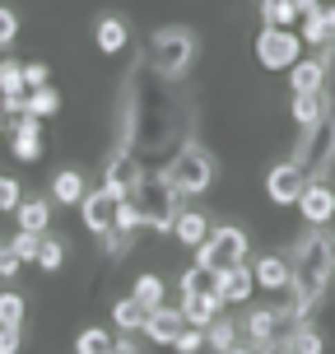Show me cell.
<instances>
[{
	"label": "cell",
	"mask_w": 335,
	"mask_h": 354,
	"mask_svg": "<svg viewBox=\"0 0 335 354\" xmlns=\"http://www.w3.org/2000/svg\"><path fill=\"white\" fill-rule=\"evenodd\" d=\"M303 187H307V177H303V168L294 159H280L270 173H265V196H270V205H294L303 196Z\"/></svg>",
	"instance_id": "cell-10"
},
{
	"label": "cell",
	"mask_w": 335,
	"mask_h": 354,
	"mask_svg": "<svg viewBox=\"0 0 335 354\" xmlns=\"http://www.w3.org/2000/svg\"><path fill=\"white\" fill-rule=\"evenodd\" d=\"M312 5H321V0H298V10H312Z\"/></svg>",
	"instance_id": "cell-43"
},
{
	"label": "cell",
	"mask_w": 335,
	"mask_h": 354,
	"mask_svg": "<svg viewBox=\"0 0 335 354\" xmlns=\"http://www.w3.org/2000/svg\"><path fill=\"white\" fill-rule=\"evenodd\" d=\"M19 331H23V326H0V354H15L19 350Z\"/></svg>",
	"instance_id": "cell-41"
},
{
	"label": "cell",
	"mask_w": 335,
	"mask_h": 354,
	"mask_svg": "<svg viewBox=\"0 0 335 354\" xmlns=\"http://www.w3.org/2000/svg\"><path fill=\"white\" fill-rule=\"evenodd\" d=\"M247 252H251V243L238 224H214V229L205 233V243L195 248V261L224 270V266H233V261H247Z\"/></svg>",
	"instance_id": "cell-5"
},
{
	"label": "cell",
	"mask_w": 335,
	"mask_h": 354,
	"mask_svg": "<svg viewBox=\"0 0 335 354\" xmlns=\"http://www.w3.org/2000/svg\"><path fill=\"white\" fill-rule=\"evenodd\" d=\"M37 243H42V233H28V229H19L15 238H10V252H15L19 261H33V257H37Z\"/></svg>",
	"instance_id": "cell-36"
},
{
	"label": "cell",
	"mask_w": 335,
	"mask_h": 354,
	"mask_svg": "<svg viewBox=\"0 0 335 354\" xmlns=\"http://www.w3.org/2000/svg\"><path fill=\"white\" fill-rule=\"evenodd\" d=\"M75 350L79 354H112V331H103V326H84V331L75 336Z\"/></svg>",
	"instance_id": "cell-32"
},
{
	"label": "cell",
	"mask_w": 335,
	"mask_h": 354,
	"mask_svg": "<svg viewBox=\"0 0 335 354\" xmlns=\"http://www.w3.org/2000/svg\"><path fill=\"white\" fill-rule=\"evenodd\" d=\"M331 56H335V37L326 47H317V56H298L294 66H289V88L294 93H321L326 88V75H331Z\"/></svg>",
	"instance_id": "cell-8"
},
{
	"label": "cell",
	"mask_w": 335,
	"mask_h": 354,
	"mask_svg": "<svg viewBox=\"0 0 335 354\" xmlns=\"http://www.w3.org/2000/svg\"><path fill=\"white\" fill-rule=\"evenodd\" d=\"M251 280H256V289H265V294H289L294 261H289L284 252H265V257L251 261Z\"/></svg>",
	"instance_id": "cell-12"
},
{
	"label": "cell",
	"mask_w": 335,
	"mask_h": 354,
	"mask_svg": "<svg viewBox=\"0 0 335 354\" xmlns=\"http://www.w3.org/2000/svg\"><path fill=\"white\" fill-rule=\"evenodd\" d=\"M294 205H298V214L307 224H331L335 219V187L331 182H307Z\"/></svg>",
	"instance_id": "cell-14"
},
{
	"label": "cell",
	"mask_w": 335,
	"mask_h": 354,
	"mask_svg": "<svg viewBox=\"0 0 335 354\" xmlns=\"http://www.w3.org/2000/svg\"><path fill=\"white\" fill-rule=\"evenodd\" d=\"M251 294H256V280H251V266L247 261H233V266L219 270V299H224V308L247 303Z\"/></svg>",
	"instance_id": "cell-16"
},
{
	"label": "cell",
	"mask_w": 335,
	"mask_h": 354,
	"mask_svg": "<svg viewBox=\"0 0 335 354\" xmlns=\"http://www.w3.org/2000/svg\"><path fill=\"white\" fill-rule=\"evenodd\" d=\"M126 201L140 210V229H154V233H168L173 229V214H177V205H182V196L173 192V182L163 173H140V182L126 192Z\"/></svg>",
	"instance_id": "cell-3"
},
{
	"label": "cell",
	"mask_w": 335,
	"mask_h": 354,
	"mask_svg": "<svg viewBox=\"0 0 335 354\" xmlns=\"http://www.w3.org/2000/svg\"><path fill=\"white\" fill-rule=\"evenodd\" d=\"M23 313H28L23 308V294L19 289H5L0 294V326H23Z\"/></svg>",
	"instance_id": "cell-34"
},
{
	"label": "cell",
	"mask_w": 335,
	"mask_h": 354,
	"mask_svg": "<svg viewBox=\"0 0 335 354\" xmlns=\"http://www.w3.org/2000/svg\"><path fill=\"white\" fill-rule=\"evenodd\" d=\"M144 317H149V303H140L135 294H126V299L112 303V326H117V331H140Z\"/></svg>",
	"instance_id": "cell-24"
},
{
	"label": "cell",
	"mask_w": 335,
	"mask_h": 354,
	"mask_svg": "<svg viewBox=\"0 0 335 354\" xmlns=\"http://www.w3.org/2000/svg\"><path fill=\"white\" fill-rule=\"evenodd\" d=\"M93 42H98V52H107V56L126 52V42H131V24H126L122 15H103L98 24H93Z\"/></svg>",
	"instance_id": "cell-18"
},
{
	"label": "cell",
	"mask_w": 335,
	"mask_h": 354,
	"mask_svg": "<svg viewBox=\"0 0 335 354\" xmlns=\"http://www.w3.org/2000/svg\"><path fill=\"white\" fill-rule=\"evenodd\" d=\"M177 308H182V317L191 322V326H210V322L224 313V303L214 299V294H182Z\"/></svg>",
	"instance_id": "cell-19"
},
{
	"label": "cell",
	"mask_w": 335,
	"mask_h": 354,
	"mask_svg": "<svg viewBox=\"0 0 335 354\" xmlns=\"http://www.w3.org/2000/svg\"><path fill=\"white\" fill-rule=\"evenodd\" d=\"M15 37H19V15L0 5V52H10V47H15Z\"/></svg>",
	"instance_id": "cell-37"
},
{
	"label": "cell",
	"mask_w": 335,
	"mask_h": 354,
	"mask_svg": "<svg viewBox=\"0 0 335 354\" xmlns=\"http://www.w3.org/2000/svg\"><path fill=\"white\" fill-rule=\"evenodd\" d=\"M15 219H19V229H28V233H47V224H52V205L42 201V196H23L15 205Z\"/></svg>",
	"instance_id": "cell-21"
},
{
	"label": "cell",
	"mask_w": 335,
	"mask_h": 354,
	"mask_svg": "<svg viewBox=\"0 0 335 354\" xmlns=\"http://www.w3.org/2000/svg\"><path fill=\"white\" fill-rule=\"evenodd\" d=\"M238 331H242V322H233V317H224V313H219V317L205 326V345H210V350H219V354H229V350H238V340H242Z\"/></svg>",
	"instance_id": "cell-25"
},
{
	"label": "cell",
	"mask_w": 335,
	"mask_h": 354,
	"mask_svg": "<svg viewBox=\"0 0 335 354\" xmlns=\"http://www.w3.org/2000/svg\"><path fill=\"white\" fill-rule=\"evenodd\" d=\"M321 107H326V88H321V93H294V107H289V112H294V122H298V131H303V126H312L321 117Z\"/></svg>",
	"instance_id": "cell-28"
},
{
	"label": "cell",
	"mask_w": 335,
	"mask_h": 354,
	"mask_svg": "<svg viewBox=\"0 0 335 354\" xmlns=\"http://www.w3.org/2000/svg\"><path fill=\"white\" fill-rule=\"evenodd\" d=\"M33 266H42V270H61V266H66V238H56V233H42Z\"/></svg>",
	"instance_id": "cell-29"
},
{
	"label": "cell",
	"mask_w": 335,
	"mask_h": 354,
	"mask_svg": "<svg viewBox=\"0 0 335 354\" xmlns=\"http://www.w3.org/2000/svg\"><path fill=\"white\" fill-rule=\"evenodd\" d=\"M131 294H135L140 303H149V308H159V303H163V280H159V275H140Z\"/></svg>",
	"instance_id": "cell-35"
},
{
	"label": "cell",
	"mask_w": 335,
	"mask_h": 354,
	"mask_svg": "<svg viewBox=\"0 0 335 354\" xmlns=\"http://www.w3.org/2000/svg\"><path fill=\"white\" fill-rule=\"evenodd\" d=\"M19 266H23V261H19L15 252H10V243H5V248H0V275H5V280H15Z\"/></svg>",
	"instance_id": "cell-40"
},
{
	"label": "cell",
	"mask_w": 335,
	"mask_h": 354,
	"mask_svg": "<svg viewBox=\"0 0 335 354\" xmlns=\"http://www.w3.org/2000/svg\"><path fill=\"white\" fill-rule=\"evenodd\" d=\"M159 173L173 182V192L182 196V201H191V196H205L214 187V154L195 140H182L173 149V159L163 163Z\"/></svg>",
	"instance_id": "cell-2"
},
{
	"label": "cell",
	"mask_w": 335,
	"mask_h": 354,
	"mask_svg": "<svg viewBox=\"0 0 335 354\" xmlns=\"http://www.w3.org/2000/svg\"><path fill=\"white\" fill-rule=\"evenodd\" d=\"M23 112H33L37 122H47V117H56V112H61V93H56L52 84L28 88V93H23Z\"/></svg>",
	"instance_id": "cell-26"
},
{
	"label": "cell",
	"mask_w": 335,
	"mask_h": 354,
	"mask_svg": "<svg viewBox=\"0 0 335 354\" xmlns=\"http://www.w3.org/2000/svg\"><path fill=\"white\" fill-rule=\"evenodd\" d=\"M303 42H307V47H326V42H331V28H326V10H321V5H312V10H303Z\"/></svg>",
	"instance_id": "cell-27"
},
{
	"label": "cell",
	"mask_w": 335,
	"mask_h": 354,
	"mask_svg": "<svg viewBox=\"0 0 335 354\" xmlns=\"http://www.w3.org/2000/svg\"><path fill=\"white\" fill-rule=\"evenodd\" d=\"M140 173H144L140 149H135V145H112V159H107V168H103V187L107 192L126 196L135 182H140Z\"/></svg>",
	"instance_id": "cell-9"
},
{
	"label": "cell",
	"mask_w": 335,
	"mask_h": 354,
	"mask_svg": "<svg viewBox=\"0 0 335 354\" xmlns=\"http://www.w3.org/2000/svg\"><path fill=\"white\" fill-rule=\"evenodd\" d=\"M42 122H37L33 112H19L15 126H10V154H15L19 163H37L42 159Z\"/></svg>",
	"instance_id": "cell-11"
},
{
	"label": "cell",
	"mask_w": 335,
	"mask_h": 354,
	"mask_svg": "<svg viewBox=\"0 0 335 354\" xmlns=\"http://www.w3.org/2000/svg\"><path fill=\"white\" fill-rule=\"evenodd\" d=\"M0 117H5V93H0Z\"/></svg>",
	"instance_id": "cell-44"
},
{
	"label": "cell",
	"mask_w": 335,
	"mask_h": 354,
	"mask_svg": "<svg viewBox=\"0 0 335 354\" xmlns=\"http://www.w3.org/2000/svg\"><path fill=\"white\" fill-rule=\"evenodd\" d=\"M103 238V257H112V261H126V252H131V243H135V229H103L98 233Z\"/></svg>",
	"instance_id": "cell-31"
},
{
	"label": "cell",
	"mask_w": 335,
	"mask_h": 354,
	"mask_svg": "<svg viewBox=\"0 0 335 354\" xmlns=\"http://www.w3.org/2000/svg\"><path fill=\"white\" fill-rule=\"evenodd\" d=\"M289 261H294V280H289V303L284 308H289V326H294V322L312 317V308L326 299V289L335 280V233L326 224H312L294 243Z\"/></svg>",
	"instance_id": "cell-1"
},
{
	"label": "cell",
	"mask_w": 335,
	"mask_h": 354,
	"mask_svg": "<svg viewBox=\"0 0 335 354\" xmlns=\"http://www.w3.org/2000/svg\"><path fill=\"white\" fill-rule=\"evenodd\" d=\"M144 61L159 71V80H182V75L191 71V61H195V33L182 28V24L159 28V33L149 37V56H144Z\"/></svg>",
	"instance_id": "cell-4"
},
{
	"label": "cell",
	"mask_w": 335,
	"mask_h": 354,
	"mask_svg": "<svg viewBox=\"0 0 335 354\" xmlns=\"http://www.w3.org/2000/svg\"><path fill=\"white\" fill-rule=\"evenodd\" d=\"M177 284H182V294H214V299H219V270H214V266H205V261L186 266ZM219 303H224V299H219Z\"/></svg>",
	"instance_id": "cell-22"
},
{
	"label": "cell",
	"mask_w": 335,
	"mask_h": 354,
	"mask_svg": "<svg viewBox=\"0 0 335 354\" xmlns=\"http://www.w3.org/2000/svg\"><path fill=\"white\" fill-rule=\"evenodd\" d=\"M52 80V66L47 61H23V88H42Z\"/></svg>",
	"instance_id": "cell-38"
},
{
	"label": "cell",
	"mask_w": 335,
	"mask_h": 354,
	"mask_svg": "<svg viewBox=\"0 0 335 354\" xmlns=\"http://www.w3.org/2000/svg\"><path fill=\"white\" fill-rule=\"evenodd\" d=\"M0 93H28L23 88V66L10 52H0Z\"/></svg>",
	"instance_id": "cell-33"
},
{
	"label": "cell",
	"mask_w": 335,
	"mask_h": 354,
	"mask_svg": "<svg viewBox=\"0 0 335 354\" xmlns=\"http://www.w3.org/2000/svg\"><path fill=\"white\" fill-rule=\"evenodd\" d=\"M298 56H303V37L294 28L261 24V33H256V61H261L265 71H289Z\"/></svg>",
	"instance_id": "cell-6"
},
{
	"label": "cell",
	"mask_w": 335,
	"mask_h": 354,
	"mask_svg": "<svg viewBox=\"0 0 335 354\" xmlns=\"http://www.w3.org/2000/svg\"><path fill=\"white\" fill-rule=\"evenodd\" d=\"M270 350H289V354H317V350H326V340L317 336V331H312V326H307V322H294V326H289V336H275V345H270Z\"/></svg>",
	"instance_id": "cell-20"
},
{
	"label": "cell",
	"mask_w": 335,
	"mask_h": 354,
	"mask_svg": "<svg viewBox=\"0 0 335 354\" xmlns=\"http://www.w3.org/2000/svg\"><path fill=\"white\" fill-rule=\"evenodd\" d=\"M182 326H186L182 308H168V303H159V308H149V317H144L140 336H144V340H154V345H173Z\"/></svg>",
	"instance_id": "cell-15"
},
{
	"label": "cell",
	"mask_w": 335,
	"mask_h": 354,
	"mask_svg": "<svg viewBox=\"0 0 335 354\" xmlns=\"http://www.w3.org/2000/svg\"><path fill=\"white\" fill-rule=\"evenodd\" d=\"M0 140H5V117H0Z\"/></svg>",
	"instance_id": "cell-45"
},
{
	"label": "cell",
	"mask_w": 335,
	"mask_h": 354,
	"mask_svg": "<svg viewBox=\"0 0 335 354\" xmlns=\"http://www.w3.org/2000/svg\"><path fill=\"white\" fill-rule=\"evenodd\" d=\"M214 229V219L210 214H200V210H182V205H177V214H173V238L177 243H182V248H200V243H205V233Z\"/></svg>",
	"instance_id": "cell-17"
},
{
	"label": "cell",
	"mask_w": 335,
	"mask_h": 354,
	"mask_svg": "<svg viewBox=\"0 0 335 354\" xmlns=\"http://www.w3.org/2000/svg\"><path fill=\"white\" fill-rule=\"evenodd\" d=\"M321 10H326V28L335 33V5H321Z\"/></svg>",
	"instance_id": "cell-42"
},
{
	"label": "cell",
	"mask_w": 335,
	"mask_h": 354,
	"mask_svg": "<svg viewBox=\"0 0 335 354\" xmlns=\"http://www.w3.org/2000/svg\"><path fill=\"white\" fill-rule=\"evenodd\" d=\"M23 201V182L19 177H0V210H15Z\"/></svg>",
	"instance_id": "cell-39"
},
{
	"label": "cell",
	"mask_w": 335,
	"mask_h": 354,
	"mask_svg": "<svg viewBox=\"0 0 335 354\" xmlns=\"http://www.w3.org/2000/svg\"><path fill=\"white\" fill-rule=\"evenodd\" d=\"M298 0H261V24H280V28H294L298 19Z\"/></svg>",
	"instance_id": "cell-30"
},
{
	"label": "cell",
	"mask_w": 335,
	"mask_h": 354,
	"mask_svg": "<svg viewBox=\"0 0 335 354\" xmlns=\"http://www.w3.org/2000/svg\"><path fill=\"white\" fill-rule=\"evenodd\" d=\"M88 192V182L79 168H61V173L52 177V201L56 205H79V196Z\"/></svg>",
	"instance_id": "cell-23"
},
{
	"label": "cell",
	"mask_w": 335,
	"mask_h": 354,
	"mask_svg": "<svg viewBox=\"0 0 335 354\" xmlns=\"http://www.w3.org/2000/svg\"><path fill=\"white\" fill-rule=\"evenodd\" d=\"M284 326H289V308H284V303L280 308H251L247 317H242L247 340H238V350H270Z\"/></svg>",
	"instance_id": "cell-7"
},
{
	"label": "cell",
	"mask_w": 335,
	"mask_h": 354,
	"mask_svg": "<svg viewBox=\"0 0 335 354\" xmlns=\"http://www.w3.org/2000/svg\"><path fill=\"white\" fill-rule=\"evenodd\" d=\"M117 205H122V196L107 192V187H98V192H84V196H79V219H84V229H88V233L112 229Z\"/></svg>",
	"instance_id": "cell-13"
}]
</instances>
